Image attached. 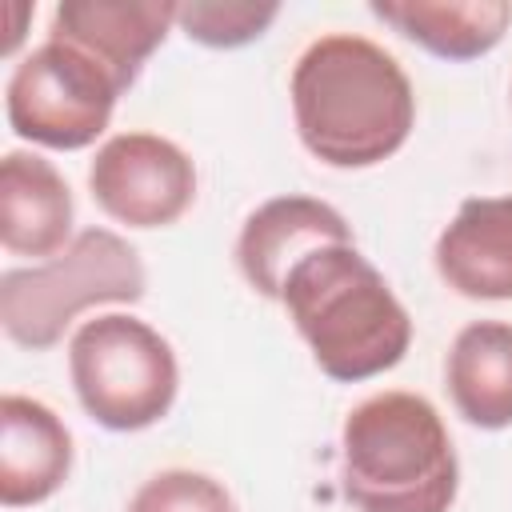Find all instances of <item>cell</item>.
<instances>
[{"mask_svg":"<svg viewBox=\"0 0 512 512\" xmlns=\"http://www.w3.org/2000/svg\"><path fill=\"white\" fill-rule=\"evenodd\" d=\"M300 144L328 168H372L396 156L416 124V92L400 60L368 36H316L288 80Z\"/></svg>","mask_w":512,"mask_h":512,"instance_id":"6da1fadb","label":"cell"},{"mask_svg":"<svg viewBox=\"0 0 512 512\" xmlns=\"http://www.w3.org/2000/svg\"><path fill=\"white\" fill-rule=\"evenodd\" d=\"M276 304H284L316 368L340 384L396 368L412 344L408 308L356 244L308 252L288 272Z\"/></svg>","mask_w":512,"mask_h":512,"instance_id":"7a4b0ae2","label":"cell"},{"mask_svg":"<svg viewBox=\"0 0 512 512\" xmlns=\"http://www.w3.org/2000/svg\"><path fill=\"white\" fill-rule=\"evenodd\" d=\"M340 488L356 512H448L460 460L432 400L376 392L340 428Z\"/></svg>","mask_w":512,"mask_h":512,"instance_id":"3957f363","label":"cell"},{"mask_svg":"<svg viewBox=\"0 0 512 512\" xmlns=\"http://www.w3.org/2000/svg\"><path fill=\"white\" fill-rule=\"evenodd\" d=\"M144 292L148 272L140 252L112 228H84L60 256L0 276V324L12 344L48 352L84 308L136 304Z\"/></svg>","mask_w":512,"mask_h":512,"instance_id":"277c9868","label":"cell"},{"mask_svg":"<svg viewBox=\"0 0 512 512\" xmlns=\"http://www.w3.org/2000/svg\"><path fill=\"white\" fill-rule=\"evenodd\" d=\"M68 376L80 408L108 432H144L160 424L180 392L172 344L128 312L92 316L72 332Z\"/></svg>","mask_w":512,"mask_h":512,"instance_id":"5b68a950","label":"cell"},{"mask_svg":"<svg viewBox=\"0 0 512 512\" xmlns=\"http://www.w3.org/2000/svg\"><path fill=\"white\" fill-rule=\"evenodd\" d=\"M120 96L124 88L104 64H96L76 44L48 36L12 68L4 88V116L8 128L28 144L80 152L104 136Z\"/></svg>","mask_w":512,"mask_h":512,"instance_id":"8992f818","label":"cell"},{"mask_svg":"<svg viewBox=\"0 0 512 512\" xmlns=\"http://www.w3.org/2000/svg\"><path fill=\"white\" fill-rule=\"evenodd\" d=\"M88 192L104 216L128 228H168L196 200L192 156L156 132H116L88 164Z\"/></svg>","mask_w":512,"mask_h":512,"instance_id":"52a82bcc","label":"cell"},{"mask_svg":"<svg viewBox=\"0 0 512 512\" xmlns=\"http://www.w3.org/2000/svg\"><path fill=\"white\" fill-rule=\"evenodd\" d=\"M324 244H356L348 220L316 196H272L248 212L236 236V268L264 300H280L288 272Z\"/></svg>","mask_w":512,"mask_h":512,"instance_id":"ba28073f","label":"cell"},{"mask_svg":"<svg viewBox=\"0 0 512 512\" xmlns=\"http://www.w3.org/2000/svg\"><path fill=\"white\" fill-rule=\"evenodd\" d=\"M176 24V4L164 0H64L52 8L48 36L76 44L128 92Z\"/></svg>","mask_w":512,"mask_h":512,"instance_id":"9c48e42d","label":"cell"},{"mask_svg":"<svg viewBox=\"0 0 512 512\" xmlns=\"http://www.w3.org/2000/svg\"><path fill=\"white\" fill-rule=\"evenodd\" d=\"M72 224H76V204L56 164L36 152H20V148L4 152L0 160V244L4 252L44 264L76 240Z\"/></svg>","mask_w":512,"mask_h":512,"instance_id":"30bf717a","label":"cell"},{"mask_svg":"<svg viewBox=\"0 0 512 512\" xmlns=\"http://www.w3.org/2000/svg\"><path fill=\"white\" fill-rule=\"evenodd\" d=\"M440 280L464 300H512V192L468 196L432 248Z\"/></svg>","mask_w":512,"mask_h":512,"instance_id":"8fae6325","label":"cell"},{"mask_svg":"<svg viewBox=\"0 0 512 512\" xmlns=\"http://www.w3.org/2000/svg\"><path fill=\"white\" fill-rule=\"evenodd\" d=\"M72 472V432L36 396H0V504L32 508L52 500Z\"/></svg>","mask_w":512,"mask_h":512,"instance_id":"7c38bea8","label":"cell"},{"mask_svg":"<svg viewBox=\"0 0 512 512\" xmlns=\"http://www.w3.org/2000/svg\"><path fill=\"white\" fill-rule=\"evenodd\" d=\"M444 388L472 428H512V324H464L444 360Z\"/></svg>","mask_w":512,"mask_h":512,"instance_id":"4fadbf2b","label":"cell"},{"mask_svg":"<svg viewBox=\"0 0 512 512\" xmlns=\"http://www.w3.org/2000/svg\"><path fill=\"white\" fill-rule=\"evenodd\" d=\"M368 12L440 60H480L512 24L508 0H372Z\"/></svg>","mask_w":512,"mask_h":512,"instance_id":"5bb4252c","label":"cell"},{"mask_svg":"<svg viewBox=\"0 0 512 512\" xmlns=\"http://www.w3.org/2000/svg\"><path fill=\"white\" fill-rule=\"evenodd\" d=\"M276 16H280V4H252V0L176 4V28L204 48H244L260 40Z\"/></svg>","mask_w":512,"mask_h":512,"instance_id":"9a60e30c","label":"cell"},{"mask_svg":"<svg viewBox=\"0 0 512 512\" xmlns=\"http://www.w3.org/2000/svg\"><path fill=\"white\" fill-rule=\"evenodd\" d=\"M124 512H240L232 492L196 468H164L152 472L128 500Z\"/></svg>","mask_w":512,"mask_h":512,"instance_id":"2e32d148","label":"cell"},{"mask_svg":"<svg viewBox=\"0 0 512 512\" xmlns=\"http://www.w3.org/2000/svg\"><path fill=\"white\" fill-rule=\"evenodd\" d=\"M4 12H8V16H12V36H8V44H4V52H8V56H12V52H16V44H20V36H24V32H20V28H24V20H28V16H32V12H36V8H32V4H8V8H4Z\"/></svg>","mask_w":512,"mask_h":512,"instance_id":"e0dca14e","label":"cell"}]
</instances>
